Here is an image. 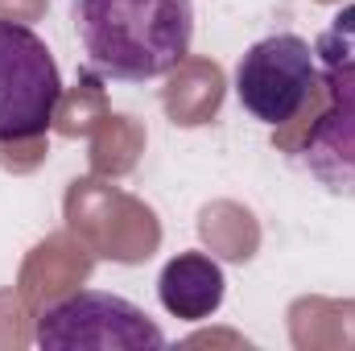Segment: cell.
I'll return each mask as SVG.
<instances>
[{
	"label": "cell",
	"mask_w": 355,
	"mask_h": 351,
	"mask_svg": "<svg viewBox=\"0 0 355 351\" xmlns=\"http://www.w3.org/2000/svg\"><path fill=\"white\" fill-rule=\"evenodd\" d=\"M71 17L87 71L112 83L166 79L194 42V0H75Z\"/></svg>",
	"instance_id": "6da1fadb"
},
{
	"label": "cell",
	"mask_w": 355,
	"mask_h": 351,
	"mask_svg": "<svg viewBox=\"0 0 355 351\" xmlns=\"http://www.w3.org/2000/svg\"><path fill=\"white\" fill-rule=\"evenodd\" d=\"M46 351H153L166 348V331L128 298L79 289L37 314L33 331Z\"/></svg>",
	"instance_id": "7a4b0ae2"
},
{
	"label": "cell",
	"mask_w": 355,
	"mask_h": 351,
	"mask_svg": "<svg viewBox=\"0 0 355 351\" xmlns=\"http://www.w3.org/2000/svg\"><path fill=\"white\" fill-rule=\"evenodd\" d=\"M62 103L54 50L21 21L0 17V145L46 137Z\"/></svg>",
	"instance_id": "3957f363"
},
{
	"label": "cell",
	"mask_w": 355,
	"mask_h": 351,
	"mask_svg": "<svg viewBox=\"0 0 355 351\" xmlns=\"http://www.w3.org/2000/svg\"><path fill=\"white\" fill-rule=\"evenodd\" d=\"M318 54L297 33H268L236 62V99L261 124H289L318 87Z\"/></svg>",
	"instance_id": "277c9868"
},
{
	"label": "cell",
	"mask_w": 355,
	"mask_h": 351,
	"mask_svg": "<svg viewBox=\"0 0 355 351\" xmlns=\"http://www.w3.org/2000/svg\"><path fill=\"white\" fill-rule=\"evenodd\" d=\"M314 54L322 62L318 75L331 87V108L306 141V166L327 190L355 194V71L335 46H314Z\"/></svg>",
	"instance_id": "5b68a950"
},
{
	"label": "cell",
	"mask_w": 355,
	"mask_h": 351,
	"mask_svg": "<svg viewBox=\"0 0 355 351\" xmlns=\"http://www.w3.org/2000/svg\"><path fill=\"white\" fill-rule=\"evenodd\" d=\"M157 298H162L166 314H174L182 323L211 318L227 298L223 264L211 261L207 252H178L174 261H166L162 277H157Z\"/></svg>",
	"instance_id": "8992f818"
},
{
	"label": "cell",
	"mask_w": 355,
	"mask_h": 351,
	"mask_svg": "<svg viewBox=\"0 0 355 351\" xmlns=\"http://www.w3.org/2000/svg\"><path fill=\"white\" fill-rule=\"evenodd\" d=\"M318 46H335V50H343L347 54V62H352V71H355V4L352 8H343L339 17H335V25L322 33V42Z\"/></svg>",
	"instance_id": "52a82bcc"
}]
</instances>
